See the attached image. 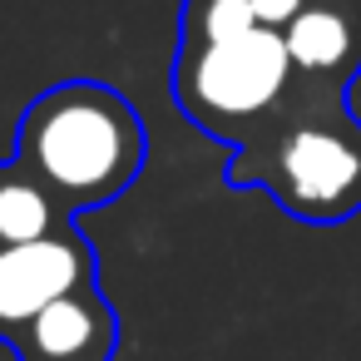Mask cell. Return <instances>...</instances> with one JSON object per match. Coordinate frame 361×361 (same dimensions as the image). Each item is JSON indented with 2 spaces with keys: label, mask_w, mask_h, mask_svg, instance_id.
<instances>
[{
  "label": "cell",
  "mask_w": 361,
  "mask_h": 361,
  "mask_svg": "<svg viewBox=\"0 0 361 361\" xmlns=\"http://www.w3.org/2000/svg\"><path fill=\"white\" fill-rule=\"evenodd\" d=\"M144 159L139 109L99 80H65L35 94L16 129V169L40 178L70 218L124 198Z\"/></svg>",
  "instance_id": "obj_1"
},
{
  "label": "cell",
  "mask_w": 361,
  "mask_h": 361,
  "mask_svg": "<svg viewBox=\"0 0 361 361\" xmlns=\"http://www.w3.org/2000/svg\"><path fill=\"white\" fill-rule=\"evenodd\" d=\"M346 85L317 80V99L277 109L238 159L233 188H262L282 213L302 223H346L361 213V124L346 109Z\"/></svg>",
  "instance_id": "obj_2"
},
{
  "label": "cell",
  "mask_w": 361,
  "mask_h": 361,
  "mask_svg": "<svg viewBox=\"0 0 361 361\" xmlns=\"http://www.w3.org/2000/svg\"><path fill=\"white\" fill-rule=\"evenodd\" d=\"M292 80L287 40L267 25H247L223 40H178L173 55L178 109L223 144H247L287 104Z\"/></svg>",
  "instance_id": "obj_3"
},
{
  "label": "cell",
  "mask_w": 361,
  "mask_h": 361,
  "mask_svg": "<svg viewBox=\"0 0 361 361\" xmlns=\"http://www.w3.org/2000/svg\"><path fill=\"white\" fill-rule=\"evenodd\" d=\"M85 282H94V247L75 223L30 243H0V341Z\"/></svg>",
  "instance_id": "obj_4"
},
{
  "label": "cell",
  "mask_w": 361,
  "mask_h": 361,
  "mask_svg": "<svg viewBox=\"0 0 361 361\" xmlns=\"http://www.w3.org/2000/svg\"><path fill=\"white\" fill-rule=\"evenodd\" d=\"M20 361H114L119 351V312L99 292V282H85L50 307H40L16 336Z\"/></svg>",
  "instance_id": "obj_5"
},
{
  "label": "cell",
  "mask_w": 361,
  "mask_h": 361,
  "mask_svg": "<svg viewBox=\"0 0 361 361\" xmlns=\"http://www.w3.org/2000/svg\"><path fill=\"white\" fill-rule=\"evenodd\" d=\"M287 40V60L302 80H326V85H346V75L361 65V25L341 11V6H307L292 16V25L282 30Z\"/></svg>",
  "instance_id": "obj_6"
},
{
  "label": "cell",
  "mask_w": 361,
  "mask_h": 361,
  "mask_svg": "<svg viewBox=\"0 0 361 361\" xmlns=\"http://www.w3.org/2000/svg\"><path fill=\"white\" fill-rule=\"evenodd\" d=\"M65 223H75L60 198L30 178L25 169H0V243H30V238H45V233H60Z\"/></svg>",
  "instance_id": "obj_7"
},
{
  "label": "cell",
  "mask_w": 361,
  "mask_h": 361,
  "mask_svg": "<svg viewBox=\"0 0 361 361\" xmlns=\"http://www.w3.org/2000/svg\"><path fill=\"white\" fill-rule=\"evenodd\" d=\"M257 25L247 0H183V20H178V40H223Z\"/></svg>",
  "instance_id": "obj_8"
},
{
  "label": "cell",
  "mask_w": 361,
  "mask_h": 361,
  "mask_svg": "<svg viewBox=\"0 0 361 361\" xmlns=\"http://www.w3.org/2000/svg\"><path fill=\"white\" fill-rule=\"evenodd\" d=\"M247 6H252V20H257V25H267V30H287L292 16L307 6V0H247Z\"/></svg>",
  "instance_id": "obj_9"
}]
</instances>
